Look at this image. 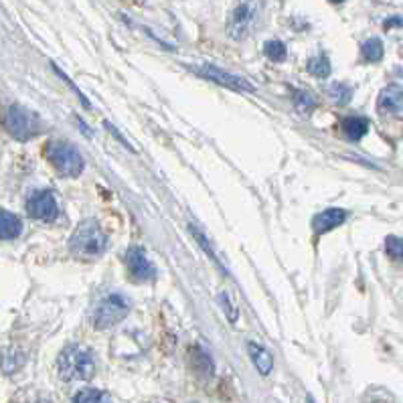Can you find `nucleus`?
Instances as JSON below:
<instances>
[{
	"label": "nucleus",
	"mask_w": 403,
	"mask_h": 403,
	"mask_svg": "<svg viewBox=\"0 0 403 403\" xmlns=\"http://www.w3.org/2000/svg\"><path fill=\"white\" fill-rule=\"evenodd\" d=\"M260 20V2L257 0H241L235 4L227 19V33L235 41H243L253 33Z\"/></svg>",
	"instance_id": "20e7f679"
},
{
	"label": "nucleus",
	"mask_w": 403,
	"mask_h": 403,
	"mask_svg": "<svg viewBox=\"0 0 403 403\" xmlns=\"http://www.w3.org/2000/svg\"><path fill=\"white\" fill-rule=\"evenodd\" d=\"M57 369L63 381H90L96 373V363L87 348L69 345L57 357Z\"/></svg>",
	"instance_id": "f257e3e1"
},
{
	"label": "nucleus",
	"mask_w": 403,
	"mask_h": 403,
	"mask_svg": "<svg viewBox=\"0 0 403 403\" xmlns=\"http://www.w3.org/2000/svg\"><path fill=\"white\" fill-rule=\"evenodd\" d=\"M377 110L381 115H393V118H402L403 112V92L402 85L393 83V85H387L383 92L379 94L377 99Z\"/></svg>",
	"instance_id": "9d476101"
},
{
	"label": "nucleus",
	"mask_w": 403,
	"mask_h": 403,
	"mask_svg": "<svg viewBox=\"0 0 403 403\" xmlns=\"http://www.w3.org/2000/svg\"><path fill=\"white\" fill-rule=\"evenodd\" d=\"M343 132L348 140H361L369 132V122L359 115H348L343 120Z\"/></svg>",
	"instance_id": "4468645a"
},
{
	"label": "nucleus",
	"mask_w": 403,
	"mask_h": 403,
	"mask_svg": "<svg viewBox=\"0 0 403 403\" xmlns=\"http://www.w3.org/2000/svg\"><path fill=\"white\" fill-rule=\"evenodd\" d=\"M27 213L41 221H53L57 217V199L51 191H35L27 201Z\"/></svg>",
	"instance_id": "6e6552de"
},
{
	"label": "nucleus",
	"mask_w": 403,
	"mask_h": 403,
	"mask_svg": "<svg viewBox=\"0 0 403 403\" xmlns=\"http://www.w3.org/2000/svg\"><path fill=\"white\" fill-rule=\"evenodd\" d=\"M130 312V302L122 294H110L106 296L92 312V325L96 330H108V328L120 325Z\"/></svg>",
	"instance_id": "7ed1b4c3"
},
{
	"label": "nucleus",
	"mask_w": 403,
	"mask_h": 403,
	"mask_svg": "<svg viewBox=\"0 0 403 403\" xmlns=\"http://www.w3.org/2000/svg\"><path fill=\"white\" fill-rule=\"evenodd\" d=\"M264 51H266V55H268L271 61H284L286 55H288V51H286V45L282 43V41H268L266 45H264Z\"/></svg>",
	"instance_id": "aec40b11"
},
{
	"label": "nucleus",
	"mask_w": 403,
	"mask_h": 403,
	"mask_svg": "<svg viewBox=\"0 0 403 403\" xmlns=\"http://www.w3.org/2000/svg\"><path fill=\"white\" fill-rule=\"evenodd\" d=\"M189 229H191V233H192V235H195V239H197V243L201 246V250L205 251V253H207V255L211 257L213 262H215V264H217L219 268L225 269V268H223V264L219 262V257L215 255V251H213L211 243H209V239H207V237H205V235L201 233V229H199V227H195V225H189Z\"/></svg>",
	"instance_id": "6ab92c4d"
},
{
	"label": "nucleus",
	"mask_w": 403,
	"mask_h": 403,
	"mask_svg": "<svg viewBox=\"0 0 403 403\" xmlns=\"http://www.w3.org/2000/svg\"><path fill=\"white\" fill-rule=\"evenodd\" d=\"M126 266H128V271L136 282H148V280L156 278V268L148 260L144 248H140V246H132L126 251Z\"/></svg>",
	"instance_id": "1a4fd4ad"
},
{
	"label": "nucleus",
	"mask_w": 403,
	"mask_h": 403,
	"mask_svg": "<svg viewBox=\"0 0 403 403\" xmlns=\"http://www.w3.org/2000/svg\"><path fill=\"white\" fill-rule=\"evenodd\" d=\"M191 69L197 76L205 77V79H209L213 83H219V85H223V87L239 90V92H251V94L255 92L253 83H250L246 77L229 73V71H225V69H221V67H215V65H197V67H191Z\"/></svg>",
	"instance_id": "0eeeda50"
},
{
	"label": "nucleus",
	"mask_w": 403,
	"mask_h": 403,
	"mask_svg": "<svg viewBox=\"0 0 403 403\" xmlns=\"http://www.w3.org/2000/svg\"><path fill=\"white\" fill-rule=\"evenodd\" d=\"M330 2H334V4H339V2H343V0H330Z\"/></svg>",
	"instance_id": "393cba45"
},
{
	"label": "nucleus",
	"mask_w": 403,
	"mask_h": 403,
	"mask_svg": "<svg viewBox=\"0 0 403 403\" xmlns=\"http://www.w3.org/2000/svg\"><path fill=\"white\" fill-rule=\"evenodd\" d=\"M221 302H223V306H225V312H227V316L231 318V323H235V320H237V312L233 310L231 302H227V296H225V294H221Z\"/></svg>",
	"instance_id": "5701e85b"
},
{
	"label": "nucleus",
	"mask_w": 403,
	"mask_h": 403,
	"mask_svg": "<svg viewBox=\"0 0 403 403\" xmlns=\"http://www.w3.org/2000/svg\"><path fill=\"white\" fill-rule=\"evenodd\" d=\"M327 94L334 99V104L343 106V104H348V101H351V97H353V87H348L346 83H341V81H334V83L328 85Z\"/></svg>",
	"instance_id": "f3484780"
},
{
	"label": "nucleus",
	"mask_w": 403,
	"mask_h": 403,
	"mask_svg": "<svg viewBox=\"0 0 403 403\" xmlns=\"http://www.w3.org/2000/svg\"><path fill=\"white\" fill-rule=\"evenodd\" d=\"M361 55H363L367 63L381 61V57H383V43H381V38H369V41H365L361 45Z\"/></svg>",
	"instance_id": "dca6fc26"
},
{
	"label": "nucleus",
	"mask_w": 403,
	"mask_h": 403,
	"mask_svg": "<svg viewBox=\"0 0 403 403\" xmlns=\"http://www.w3.org/2000/svg\"><path fill=\"white\" fill-rule=\"evenodd\" d=\"M314 108H316V97L312 96L310 92H304V90H296V92H294V110H296L298 114H312Z\"/></svg>",
	"instance_id": "2eb2a0df"
},
{
	"label": "nucleus",
	"mask_w": 403,
	"mask_h": 403,
	"mask_svg": "<svg viewBox=\"0 0 403 403\" xmlns=\"http://www.w3.org/2000/svg\"><path fill=\"white\" fill-rule=\"evenodd\" d=\"M4 126L10 132L13 138H17L20 142L31 140L33 136L41 132V120L37 114H33L31 110L22 108V106H8L4 112Z\"/></svg>",
	"instance_id": "423d86ee"
},
{
	"label": "nucleus",
	"mask_w": 403,
	"mask_h": 403,
	"mask_svg": "<svg viewBox=\"0 0 403 403\" xmlns=\"http://www.w3.org/2000/svg\"><path fill=\"white\" fill-rule=\"evenodd\" d=\"M104 400V393L99 389H83L73 395V402L76 403H92V402H101Z\"/></svg>",
	"instance_id": "4be33fe9"
},
{
	"label": "nucleus",
	"mask_w": 403,
	"mask_h": 403,
	"mask_svg": "<svg viewBox=\"0 0 403 403\" xmlns=\"http://www.w3.org/2000/svg\"><path fill=\"white\" fill-rule=\"evenodd\" d=\"M387 253L393 257V260H397V262H402L403 257V241L402 237H395V235H391V237H387Z\"/></svg>",
	"instance_id": "412c9836"
},
{
	"label": "nucleus",
	"mask_w": 403,
	"mask_h": 403,
	"mask_svg": "<svg viewBox=\"0 0 403 403\" xmlns=\"http://www.w3.org/2000/svg\"><path fill=\"white\" fill-rule=\"evenodd\" d=\"M69 250L79 257H97L108 250V235L96 219H85L77 225L69 239Z\"/></svg>",
	"instance_id": "f03ea898"
},
{
	"label": "nucleus",
	"mask_w": 403,
	"mask_h": 403,
	"mask_svg": "<svg viewBox=\"0 0 403 403\" xmlns=\"http://www.w3.org/2000/svg\"><path fill=\"white\" fill-rule=\"evenodd\" d=\"M248 351H250V357L251 361H253V365H255V369H257L262 375H269L271 369H274V359H271V355H269L268 351H266L264 346L255 345L253 341L248 343Z\"/></svg>",
	"instance_id": "f8f14e48"
},
{
	"label": "nucleus",
	"mask_w": 403,
	"mask_h": 403,
	"mask_svg": "<svg viewBox=\"0 0 403 403\" xmlns=\"http://www.w3.org/2000/svg\"><path fill=\"white\" fill-rule=\"evenodd\" d=\"M106 128H108V130H110V132H112V136H114V138H118V140H120V142H122V144H124V146H126V148H128V150H132V146H130V144H128V140H126V138H124V136L120 134V132H118V130H115L114 126H112V124H110V122H106Z\"/></svg>",
	"instance_id": "b1692460"
},
{
	"label": "nucleus",
	"mask_w": 403,
	"mask_h": 403,
	"mask_svg": "<svg viewBox=\"0 0 403 403\" xmlns=\"http://www.w3.org/2000/svg\"><path fill=\"white\" fill-rule=\"evenodd\" d=\"M348 217V211L341 209V207H330V209H325V211L316 213L312 217V229L316 235H323L327 231H332L334 227L343 225Z\"/></svg>",
	"instance_id": "9b49d317"
},
{
	"label": "nucleus",
	"mask_w": 403,
	"mask_h": 403,
	"mask_svg": "<svg viewBox=\"0 0 403 403\" xmlns=\"http://www.w3.org/2000/svg\"><path fill=\"white\" fill-rule=\"evenodd\" d=\"M308 71H310L312 76L325 79V77H328V73H330V61H328L325 55L310 59V61H308Z\"/></svg>",
	"instance_id": "a211bd4d"
},
{
	"label": "nucleus",
	"mask_w": 403,
	"mask_h": 403,
	"mask_svg": "<svg viewBox=\"0 0 403 403\" xmlns=\"http://www.w3.org/2000/svg\"><path fill=\"white\" fill-rule=\"evenodd\" d=\"M47 158L55 164L59 173L69 178H77L83 173V158L73 144L63 142V140H53L47 144Z\"/></svg>",
	"instance_id": "39448f33"
},
{
	"label": "nucleus",
	"mask_w": 403,
	"mask_h": 403,
	"mask_svg": "<svg viewBox=\"0 0 403 403\" xmlns=\"http://www.w3.org/2000/svg\"><path fill=\"white\" fill-rule=\"evenodd\" d=\"M22 231L20 219L10 211H0V239H17Z\"/></svg>",
	"instance_id": "ddd939ff"
}]
</instances>
